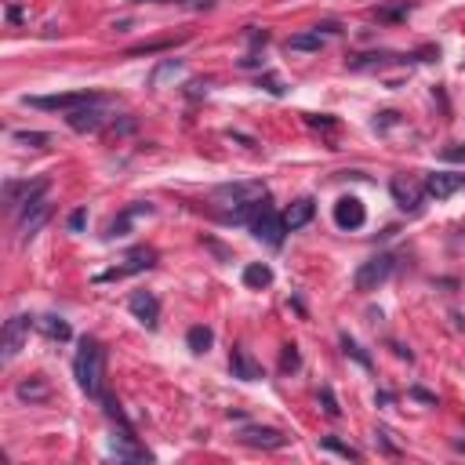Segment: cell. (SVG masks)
Masks as SVG:
<instances>
[{"mask_svg":"<svg viewBox=\"0 0 465 465\" xmlns=\"http://www.w3.org/2000/svg\"><path fill=\"white\" fill-rule=\"evenodd\" d=\"M73 374H77V386L88 393V396H102V382H105V349L98 338H84L80 349H77V360H73Z\"/></svg>","mask_w":465,"mask_h":465,"instance_id":"6da1fadb","label":"cell"},{"mask_svg":"<svg viewBox=\"0 0 465 465\" xmlns=\"http://www.w3.org/2000/svg\"><path fill=\"white\" fill-rule=\"evenodd\" d=\"M26 105H33V110H51V113H70V110H80V105H95L102 102V95L95 91H62V95H26L22 98Z\"/></svg>","mask_w":465,"mask_h":465,"instance_id":"7a4b0ae2","label":"cell"},{"mask_svg":"<svg viewBox=\"0 0 465 465\" xmlns=\"http://www.w3.org/2000/svg\"><path fill=\"white\" fill-rule=\"evenodd\" d=\"M389 273H393V255H374L367 262H360V269H356V277H353V287L356 291H378L386 280H389Z\"/></svg>","mask_w":465,"mask_h":465,"instance_id":"3957f363","label":"cell"},{"mask_svg":"<svg viewBox=\"0 0 465 465\" xmlns=\"http://www.w3.org/2000/svg\"><path fill=\"white\" fill-rule=\"evenodd\" d=\"M18 215V232H22V240H33L40 229H44V222L51 218V204H48V193L44 197H37L30 204H22L15 211Z\"/></svg>","mask_w":465,"mask_h":465,"instance_id":"277c9868","label":"cell"},{"mask_svg":"<svg viewBox=\"0 0 465 465\" xmlns=\"http://www.w3.org/2000/svg\"><path fill=\"white\" fill-rule=\"evenodd\" d=\"M37 320L30 313H15L11 320L4 324V334H0V349H4V364H11L15 356H18V349H22V342H26V334H30V327H33Z\"/></svg>","mask_w":465,"mask_h":465,"instance_id":"5b68a950","label":"cell"},{"mask_svg":"<svg viewBox=\"0 0 465 465\" xmlns=\"http://www.w3.org/2000/svg\"><path fill=\"white\" fill-rule=\"evenodd\" d=\"M251 232H255L262 244L280 247V244H284V232H287V222H284V215H277L273 207H262L258 215L251 218Z\"/></svg>","mask_w":465,"mask_h":465,"instance_id":"8992f818","label":"cell"},{"mask_svg":"<svg viewBox=\"0 0 465 465\" xmlns=\"http://www.w3.org/2000/svg\"><path fill=\"white\" fill-rule=\"evenodd\" d=\"M215 197L240 207V204H255V200H266V182H225L215 189Z\"/></svg>","mask_w":465,"mask_h":465,"instance_id":"52a82bcc","label":"cell"},{"mask_svg":"<svg viewBox=\"0 0 465 465\" xmlns=\"http://www.w3.org/2000/svg\"><path fill=\"white\" fill-rule=\"evenodd\" d=\"M367 222V207L360 197H338L334 200V225L338 229H360Z\"/></svg>","mask_w":465,"mask_h":465,"instance_id":"ba28073f","label":"cell"},{"mask_svg":"<svg viewBox=\"0 0 465 465\" xmlns=\"http://www.w3.org/2000/svg\"><path fill=\"white\" fill-rule=\"evenodd\" d=\"M389 193H393V200L404 207V211H421V197H426V185H418V182H411V178H404V175H396L393 182H389Z\"/></svg>","mask_w":465,"mask_h":465,"instance_id":"9c48e42d","label":"cell"},{"mask_svg":"<svg viewBox=\"0 0 465 465\" xmlns=\"http://www.w3.org/2000/svg\"><path fill=\"white\" fill-rule=\"evenodd\" d=\"M240 443L258 447V451H280V447H287V436L280 429H269V426H247L240 433Z\"/></svg>","mask_w":465,"mask_h":465,"instance_id":"30bf717a","label":"cell"},{"mask_svg":"<svg viewBox=\"0 0 465 465\" xmlns=\"http://www.w3.org/2000/svg\"><path fill=\"white\" fill-rule=\"evenodd\" d=\"M105 120H110V117L98 110V102H95V105H80V110H70V113H66V124H70L73 131H80V135L102 131V128H105Z\"/></svg>","mask_w":465,"mask_h":465,"instance_id":"8fae6325","label":"cell"},{"mask_svg":"<svg viewBox=\"0 0 465 465\" xmlns=\"http://www.w3.org/2000/svg\"><path fill=\"white\" fill-rule=\"evenodd\" d=\"M44 193H48V182H4V204L11 211H18L22 204L44 197Z\"/></svg>","mask_w":465,"mask_h":465,"instance_id":"7c38bea8","label":"cell"},{"mask_svg":"<svg viewBox=\"0 0 465 465\" xmlns=\"http://www.w3.org/2000/svg\"><path fill=\"white\" fill-rule=\"evenodd\" d=\"M426 193L429 197H436V200H447V197H454L458 189L465 185V175H451V171H433V175H426Z\"/></svg>","mask_w":465,"mask_h":465,"instance_id":"4fadbf2b","label":"cell"},{"mask_svg":"<svg viewBox=\"0 0 465 465\" xmlns=\"http://www.w3.org/2000/svg\"><path fill=\"white\" fill-rule=\"evenodd\" d=\"M153 251H135V255H128L124 258V266H117V269H110V273H98V284H105V280H124V277H131V273H142V269H150L153 266Z\"/></svg>","mask_w":465,"mask_h":465,"instance_id":"5bb4252c","label":"cell"},{"mask_svg":"<svg viewBox=\"0 0 465 465\" xmlns=\"http://www.w3.org/2000/svg\"><path fill=\"white\" fill-rule=\"evenodd\" d=\"M128 309H131L150 331H153L157 320H160V302H157V294H150V291H135L131 299H128Z\"/></svg>","mask_w":465,"mask_h":465,"instance_id":"9a60e30c","label":"cell"},{"mask_svg":"<svg viewBox=\"0 0 465 465\" xmlns=\"http://www.w3.org/2000/svg\"><path fill=\"white\" fill-rule=\"evenodd\" d=\"M229 371H232V378H240V382H258L262 378V364L247 349H232L229 353Z\"/></svg>","mask_w":465,"mask_h":465,"instance_id":"2e32d148","label":"cell"},{"mask_svg":"<svg viewBox=\"0 0 465 465\" xmlns=\"http://www.w3.org/2000/svg\"><path fill=\"white\" fill-rule=\"evenodd\" d=\"M15 396L22 400V404H44L51 396V386H48V378L33 374V378H22V382L15 386Z\"/></svg>","mask_w":465,"mask_h":465,"instance_id":"e0dca14e","label":"cell"},{"mask_svg":"<svg viewBox=\"0 0 465 465\" xmlns=\"http://www.w3.org/2000/svg\"><path fill=\"white\" fill-rule=\"evenodd\" d=\"M313 215H316L313 197H302V200H294V204L284 211V222H287V229H302V225L313 222Z\"/></svg>","mask_w":465,"mask_h":465,"instance_id":"ac0fdd59","label":"cell"},{"mask_svg":"<svg viewBox=\"0 0 465 465\" xmlns=\"http://www.w3.org/2000/svg\"><path fill=\"white\" fill-rule=\"evenodd\" d=\"M389 62H404V55H389V51L353 55V58H349V70H374V66H389Z\"/></svg>","mask_w":465,"mask_h":465,"instance_id":"d6986e66","label":"cell"},{"mask_svg":"<svg viewBox=\"0 0 465 465\" xmlns=\"http://www.w3.org/2000/svg\"><path fill=\"white\" fill-rule=\"evenodd\" d=\"M185 346L193 349V353H207L211 346H215V331H211V327H204V324L189 327V331H185Z\"/></svg>","mask_w":465,"mask_h":465,"instance_id":"ffe728a7","label":"cell"},{"mask_svg":"<svg viewBox=\"0 0 465 465\" xmlns=\"http://www.w3.org/2000/svg\"><path fill=\"white\" fill-rule=\"evenodd\" d=\"M287 51H320L324 48V33H294V37H287V44H284Z\"/></svg>","mask_w":465,"mask_h":465,"instance_id":"44dd1931","label":"cell"},{"mask_svg":"<svg viewBox=\"0 0 465 465\" xmlns=\"http://www.w3.org/2000/svg\"><path fill=\"white\" fill-rule=\"evenodd\" d=\"M244 284H247V287H255V291L269 287V284H273V269H269L266 262H251V266L244 269Z\"/></svg>","mask_w":465,"mask_h":465,"instance_id":"7402d4cb","label":"cell"},{"mask_svg":"<svg viewBox=\"0 0 465 465\" xmlns=\"http://www.w3.org/2000/svg\"><path fill=\"white\" fill-rule=\"evenodd\" d=\"M37 327L44 331L48 338H55V342H66V338L73 334V331H70V324L62 320V316H40V320H37Z\"/></svg>","mask_w":465,"mask_h":465,"instance_id":"603a6c76","label":"cell"},{"mask_svg":"<svg viewBox=\"0 0 465 465\" xmlns=\"http://www.w3.org/2000/svg\"><path fill=\"white\" fill-rule=\"evenodd\" d=\"M18 145H30V150H44V145L51 142V135L48 131H15L11 135Z\"/></svg>","mask_w":465,"mask_h":465,"instance_id":"cb8c5ba5","label":"cell"},{"mask_svg":"<svg viewBox=\"0 0 465 465\" xmlns=\"http://www.w3.org/2000/svg\"><path fill=\"white\" fill-rule=\"evenodd\" d=\"M175 73H182V62H178V58H167L164 66H157V70H153L150 84H153V88H160V84H164L167 77H175Z\"/></svg>","mask_w":465,"mask_h":465,"instance_id":"d4e9b609","label":"cell"},{"mask_svg":"<svg viewBox=\"0 0 465 465\" xmlns=\"http://www.w3.org/2000/svg\"><path fill=\"white\" fill-rule=\"evenodd\" d=\"M320 447H324V451H334V454H342V458H349V461L360 458L353 447H346V443H342V440H334V436H324V440H320Z\"/></svg>","mask_w":465,"mask_h":465,"instance_id":"484cf974","label":"cell"},{"mask_svg":"<svg viewBox=\"0 0 465 465\" xmlns=\"http://www.w3.org/2000/svg\"><path fill=\"white\" fill-rule=\"evenodd\" d=\"M407 11H411L407 0H396L393 8H378V18H382V22H396V18H404Z\"/></svg>","mask_w":465,"mask_h":465,"instance_id":"4316f807","label":"cell"},{"mask_svg":"<svg viewBox=\"0 0 465 465\" xmlns=\"http://www.w3.org/2000/svg\"><path fill=\"white\" fill-rule=\"evenodd\" d=\"M299 364H302V356H299V346H284V356H280V371L287 374V371H299Z\"/></svg>","mask_w":465,"mask_h":465,"instance_id":"83f0119b","label":"cell"},{"mask_svg":"<svg viewBox=\"0 0 465 465\" xmlns=\"http://www.w3.org/2000/svg\"><path fill=\"white\" fill-rule=\"evenodd\" d=\"M178 40H153V44H142V48H131L128 55H157V51H167V48H175Z\"/></svg>","mask_w":465,"mask_h":465,"instance_id":"f1b7e54d","label":"cell"},{"mask_svg":"<svg viewBox=\"0 0 465 465\" xmlns=\"http://www.w3.org/2000/svg\"><path fill=\"white\" fill-rule=\"evenodd\" d=\"M320 404H324V411H327L331 418H338V414H342V407H338V400H334V393H331L327 386L320 389Z\"/></svg>","mask_w":465,"mask_h":465,"instance_id":"f546056e","label":"cell"},{"mask_svg":"<svg viewBox=\"0 0 465 465\" xmlns=\"http://www.w3.org/2000/svg\"><path fill=\"white\" fill-rule=\"evenodd\" d=\"M342 349H346L349 356H356V360H360L364 367H371V360H367V356L360 353V346H356V342H353V338H349V334H342Z\"/></svg>","mask_w":465,"mask_h":465,"instance_id":"4dcf8cb0","label":"cell"},{"mask_svg":"<svg viewBox=\"0 0 465 465\" xmlns=\"http://www.w3.org/2000/svg\"><path fill=\"white\" fill-rule=\"evenodd\" d=\"M84 222H88V211H84V207H77V211H73V215L66 218V225H70V232H80V229H84Z\"/></svg>","mask_w":465,"mask_h":465,"instance_id":"1f68e13d","label":"cell"},{"mask_svg":"<svg viewBox=\"0 0 465 465\" xmlns=\"http://www.w3.org/2000/svg\"><path fill=\"white\" fill-rule=\"evenodd\" d=\"M258 84H262V88H266V91H269V95H277V98H280V95H284V84H280V80H277V77H273V73H266V77H262V80H258Z\"/></svg>","mask_w":465,"mask_h":465,"instance_id":"d6a6232c","label":"cell"},{"mask_svg":"<svg viewBox=\"0 0 465 465\" xmlns=\"http://www.w3.org/2000/svg\"><path fill=\"white\" fill-rule=\"evenodd\" d=\"M247 40H251V44H266V40H269V33H266V30H255V26H251V30H247Z\"/></svg>","mask_w":465,"mask_h":465,"instance_id":"836d02e7","label":"cell"},{"mask_svg":"<svg viewBox=\"0 0 465 465\" xmlns=\"http://www.w3.org/2000/svg\"><path fill=\"white\" fill-rule=\"evenodd\" d=\"M411 396H414V400H421V404H436V396H433V393H426V389H418V386L411 389Z\"/></svg>","mask_w":465,"mask_h":465,"instance_id":"e575fe53","label":"cell"},{"mask_svg":"<svg viewBox=\"0 0 465 465\" xmlns=\"http://www.w3.org/2000/svg\"><path fill=\"white\" fill-rule=\"evenodd\" d=\"M447 160H465V145H454V150H443Z\"/></svg>","mask_w":465,"mask_h":465,"instance_id":"d590c367","label":"cell"},{"mask_svg":"<svg viewBox=\"0 0 465 465\" xmlns=\"http://www.w3.org/2000/svg\"><path fill=\"white\" fill-rule=\"evenodd\" d=\"M309 124H313V128H334L331 117H309Z\"/></svg>","mask_w":465,"mask_h":465,"instance_id":"8d00e7d4","label":"cell"},{"mask_svg":"<svg viewBox=\"0 0 465 465\" xmlns=\"http://www.w3.org/2000/svg\"><path fill=\"white\" fill-rule=\"evenodd\" d=\"M8 18L11 22H22V8H8Z\"/></svg>","mask_w":465,"mask_h":465,"instance_id":"74e56055","label":"cell"},{"mask_svg":"<svg viewBox=\"0 0 465 465\" xmlns=\"http://www.w3.org/2000/svg\"><path fill=\"white\" fill-rule=\"evenodd\" d=\"M454 451H461V454H465V440H454Z\"/></svg>","mask_w":465,"mask_h":465,"instance_id":"f35d334b","label":"cell"},{"mask_svg":"<svg viewBox=\"0 0 465 465\" xmlns=\"http://www.w3.org/2000/svg\"><path fill=\"white\" fill-rule=\"evenodd\" d=\"M157 4H164V0H157Z\"/></svg>","mask_w":465,"mask_h":465,"instance_id":"ab89813d","label":"cell"}]
</instances>
